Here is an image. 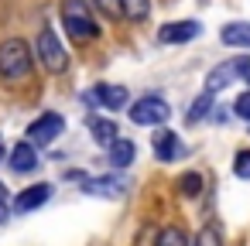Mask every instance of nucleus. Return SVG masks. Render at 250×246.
<instances>
[{"mask_svg": "<svg viewBox=\"0 0 250 246\" xmlns=\"http://www.w3.org/2000/svg\"><path fill=\"white\" fill-rule=\"evenodd\" d=\"M229 82H250V58L247 55H236L233 62H219L209 76H206V93H219L226 89Z\"/></svg>", "mask_w": 250, "mask_h": 246, "instance_id": "nucleus-3", "label": "nucleus"}, {"mask_svg": "<svg viewBox=\"0 0 250 246\" xmlns=\"http://www.w3.org/2000/svg\"><path fill=\"white\" fill-rule=\"evenodd\" d=\"M195 246H223V236H219V226L216 222H209L202 232H199V239H195Z\"/></svg>", "mask_w": 250, "mask_h": 246, "instance_id": "nucleus-20", "label": "nucleus"}, {"mask_svg": "<svg viewBox=\"0 0 250 246\" xmlns=\"http://www.w3.org/2000/svg\"><path fill=\"white\" fill-rule=\"evenodd\" d=\"M83 188L89 191V195H103V198H117V195H124V181L120 178H86L83 181Z\"/></svg>", "mask_w": 250, "mask_h": 246, "instance_id": "nucleus-13", "label": "nucleus"}, {"mask_svg": "<svg viewBox=\"0 0 250 246\" xmlns=\"http://www.w3.org/2000/svg\"><path fill=\"white\" fill-rule=\"evenodd\" d=\"M31 65H35V55H31V45L24 38H7L4 45H0V79L4 82L28 79Z\"/></svg>", "mask_w": 250, "mask_h": 246, "instance_id": "nucleus-2", "label": "nucleus"}, {"mask_svg": "<svg viewBox=\"0 0 250 246\" xmlns=\"http://www.w3.org/2000/svg\"><path fill=\"white\" fill-rule=\"evenodd\" d=\"M7 157V151H4V140H0V161H4Z\"/></svg>", "mask_w": 250, "mask_h": 246, "instance_id": "nucleus-24", "label": "nucleus"}, {"mask_svg": "<svg viewBox=\"0 0 250 246\" xmlns=\"http://www.w3.org/2000/svg\"><path fill=\"white\" fill-rule=\"evenodd\" d=\"M7 164H11V171H18V174L35 171V168H38V151H35V144L21 140L18 147H11V151H7Z\"/></svg>", "mask_w": 250, "mask_h": 246, "instance_id": "nucleus-9", "label": "nucleus"}, {"mask_svg": "<svg viewBox=\"0 0 250 246\" xmlns=\"http://www.w3.org/2000/svg\"><path fill=\"white\" fill-rule=\"evenodd\" d=\"M233 113H236L240 120H250V89H243V93L233 99Z\"/></svg>", "mask_w": 250, "mask_h": 246, "instance_id": "nucleus-22", "label": "nucleus"}, {"mask_svg": "<svg viewBox=\"0 0 250 246\" xmlns=\"http://www.w3.org/2000/svg\"><path fill=\"white\" fill-rule=\"evenodd\" d=\"M219 41L229 48H250V21H233L219 31Z\"/></svg>", "mask_w": 250, "mask_h": 246, "instance_id": "nucleus-12", "label": "nucleus"}, {"mask_svg": "<svg viewBox=\"0 0 250 246\" xmlns=\"http://www.w3.org/2000/svg\"><path fill=\"white\" fill-rule=\"evenodd\" d=\"M151 144H154V157H158V161H175V157H182V140H178L171 130H154Z\"/></svg>", "mask_w": 250, "mask_h": 246, "instance_id": "nucleus-11", "label": "nucleus"}, {"mask_svg": "<svg viewBox=\"0 0 250 246\" xmlns=\"http://www.w3.org/2000/svg\"><path fill=\"white\" fill-rule=\"evenodd\" d=\"M233 174L243 178V181H250V151H240L233 157Z\"/></svg>", "mask_w": 250, "mask_h": 246, "instance_id": "nucleus-21", "label": "nucleus"}, {"mask_svg": "<svg viewBox=\"0 0 250 246\" xmlns=\"http://www.w3.org/2000/svg\"><path fill=\"white\" fill-rule=\"evenodd\" d=\"M93 99L103 106V110H124L127 103H130V93L124 89V86H113V82H100L96 89H93Z\"/></svg>", "mask_w": 250, "mask_h": 246, "instance_id": "nucleus-8", "label": "nucleus"}, {"mask_svg": "<svg viewBox=\"0 0 250 246\" xmlns=\"http://www.w3.org/2000/svg\"><path fill=\"white\" fill-rule=\"evenodd\" d=\"M154 246H192V243H188L185 229H178V226H165V229L158 232Z\"/></svg>", "mask_w": 250, "mask_h": 246, "instance_id": "nucleus-17", "label": "nucleus"}, {"mask_svg": "<svg viewBox=\"0 0 250 246\" xmlns=\"http://www.w3.org/2000/svg\"><path fill=\"white\" fill-rule=\"evenodd\" d=\"M106 151H110V164H113V168H130L134 157H137V147H134L130 140H124V137H117Z\"/></svg>", "mask_w": 250, "mask_h": 246, "instance_id": "nucleus-14", "label": "nucleus"}, {"mask_svg": "<svg viewBox=\"0 0 250 246\" xmlns=\"http://www.w3.org/2000/svg\"><path fill=\"white\" fill-rule=\"evenodd\" d=\"M178 191H182L185 198L202 195V174H199V171H185V174L178 178Z\"/></svg>", "mask_w": 250, "mask_h": 246, "instance_id": "nucleus-18", "label": "nucleus"}, {"mask_svg": "<svg viewBox=\"0 0 250 246\" xmlns=\"http://www.w3.org/2000/svg\"><path fill=\"white\" fill-rule=\"evenodd\" d=\"M62 130H65V120H62L59 113H42V116L28 127V144L48 147V144H55V140L62 137Z\"/></svg>", "mask_w": 250, "mask_h": 246, "instance_id": "nucleus-6", "label": "nucleus"}, {"mask_svg": "<svg viewBox=\"0 0 250 246\" xmlns=\"http://www.w3.org/2000/svg\"><path fill=\"white\" fill-rule=\"evenodd\" d=\"M52 198V185H45V181H38V185H31V188H24L18 198H14V208L18 212H35V208H42L45 202Z\"/></svg>", "mask_w": 250, "mask_h": 246, "instance_id": "nucleus-10", "label": "nucleus"}, {"mask_svg": "<svg viewBox=\"0 0 250 246\" xmlns=\"http://www.w3.org/2000/svg\"><path fill=\"white\" fill-rule=\"evenodd\" d=\"M168 116H171V110H168V103H165L161 96H141V99L130 106V120H134L137 127H161Z\"/></svg>", "mask_w": 250, "mask_h": 246, "instance_id": "nucleus-5", "label": "nucleus"}, {"mask_svg": "<svg viewBox=\"0 0 250 246\" xmlns=\"http://www.w3.org/2000/svg\"><path fill=\"white\" fill-rule=\"evenodd\" d=\"M117 7L127 21H147L151 14V0H117Z\"/></svg>", "mask_w": 250, "mask_h": 246, "instance_id": "nucleus-16", "label": "nucleus"}, {"mask_svg": "<svg viewBox=\"0 0 250 246\" xmlns=\"http://www.w3.org/2000/svg\"><path fill=\"white\" fill-rule=\"evenodd\" d=\"M89 133L100 147H110L117 140V123L113 120H103V116H89Z\"/></svg>", "mask_w": 250, "mask_h": 246, "instance_id": "nucleus-15", "label": "nucleus"}, {"mask_svg": "<svg viewBox=\"0 0 250 246\" xmlns=\"http://www.w3.org/2000/svg\"><path fill=\"white\" fill-rule=\"evenodd\" d=\"M35 52H38L42 65H45L48 72H55V76H59V72H65V69H69V55H65V48H62V41H59V35H55L52 28H42Z\"/></svg>", "mask_w": 250, "mask_h": 246, "instance_id": "nucleus-4", "label": "nucleus"}, {"mask_svg": "<svg viewBox=\"0 0 250 246\" xmlns=\"http://www.w3.org/2000/svg\"><path fill=\"white\" fill-rule=\"evenodd\" d=\"M62 28L72 41L86 45L93 38H100V24L93 18V7L86 0H62Z\"/></svg>", "mask_w": 250, "mask_h": 246, "instance_id": "nucleus-1", "label": "nucleus"}, {"mask_svg": "<svg viewBox=\"0 0 250 246\" xmlns=\"http://www.w3.org/2000/svg\"><path fill=\"white\" fill-rule=\"evenodd\" d=\"M4 195H7V188H4V181H0V198H4Z\"/></svg>", "mask_w": 250, "mask_h": 246, "instance_id": "nucleus-25", "label": "nucleus"}, {"mask_svg": "<svg viewBox=\"0 0 250 246\" xmlns=\"http://www.w3.org/2000/svg\"><path fill=\"white\" fill-rule=\"evenodd\" d=\"M199 31H202L199 21H171V24H165L158 31V41L161 45H185V41L199 38Z\"/></svg>", "mask_w": 250, "mask_h": 246, "instance_id": "nucleus-7", "label": "nucleus"}, {"mask_svg": "<svg viewBox=\"0 0 250 246\" xmlns=\"http://www.w3.org/2000/svg\"><path fill=\"white\" fill-rule=\"evenodd\" d=\"M7 215H11V205H7V195L0 198V222H7Z\"/></svg>", "mask_w": 250, "mask_h": 246, "instance_id": "nucleus-23", "label": "nucleus"}, {"mask_svg": "<svg viewBox=\"0 0 250 246\" xmlns=\"http://www.w3.org/2000/svg\"><path fill=\"white\" fill-rule=\"evenodd\" d=\"M209 106H212V93H199L195 103H192V113H188V123H199V116H209Z\"/></svg>", "mask_w": 250, "mask_h": 246, "instance_id": "nucleus-19", "label": "nucleus"}]
</instances>
